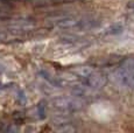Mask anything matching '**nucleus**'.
<instances>
[{
    "instance_id": "f257e3e1",
    "label": "nucleus",
    "mask_w": 134,
    "mask_h": 133,
    "mask_svg": "<svg viewBox=\"0 0 134 133\" xmlns=\"http://www.w3.org/2000/svg\"><path fill=\"white\" fill-rule=\"evenodd\" d=\"M84 105V101L79 98L78 96H65V97H58V98L54 99L53 106L56 107L60 111L64 112H71L76 111V110L82 109Z\"/></svg>"
},
{
    "instance_id": "f03ea898",
    "label": "nucleus",
    "mask_w": 134,
    "mask_h": 133,
    "mask_svg": "<svg viewBox=\"0 0 134 133\" xmlns=\"http://www.w3.org/2000/svg\"><path fill=\"white\" fill-rule=\"evenodd\" d=\"M125 85L126 86H130V88H134V71L132 74H130V76L126 78Z\"/></svg>"
}]
</instances>
